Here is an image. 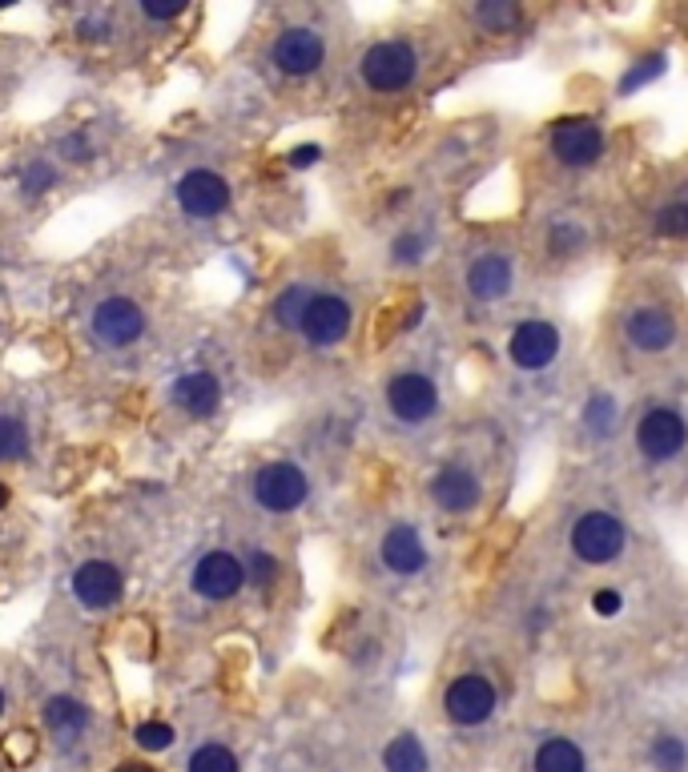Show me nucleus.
I'll return each mask as SVG.
<instances>
[{
  "label": "nucleus",
  "mask_w": 688,
  "mask_h": 772,
  "mask_svg": "<svg viewBox=\"0 0 688 772\" xmlns=\"http://www.w3.org/2000/svg\"><path fill=\"white\" fill-rule=\"evenodd\" d=\"M645 761L652 772H688V736L672 729L652 732V741L645 749Z\"/></svg>",
  "instance_id": "nucleus-27"
},
{
  "label": "nucleus",
  "mask_w": 688,
  "mask_h": 772,
  "mask_svg": "<svg viewBox=\"0 0 688 772\" xmlns=\"http://www.w3.org/2000/svg\"><path fill=\"white\" fill-rule=\"evenodd\" d=\"M588 612H592V620H604V624L620 620L628 612L625 588L620 583H596L592 592H588Z\"/></svg>",
  "instance_id": "nucleus-31"
},
{
  "label": "nucleus",
  "mask_w": 688,
  "mask_h": 772,
  "mask_svg": "<svg viewBox=\"0 0 688 772\" xmlns=\"http://www.w3.org/2000/svg\"><path fill=\"white\" fill-rule=\"evenodd\" d=\"M531 772H588V752L572 736L551 732L531 749Z\"/></svg>",
  "instance_id": "nucleus-25"
},
{
  "label": "nucleus",
  "mask_w": 688,
  "mask_h": 772,
  "mask_svg": "<svg viewBox=\"0 0 688 772\" xmlns=\"http://www.w3.org/2000/svg\"><path fill=\"white\" fill-rule=\"evenodd\" d=\"M133 741L146 752H166V749H173V729L170 724H161V720H146V724H138Z\"/></svg>",
  "instance_id": "nucleus-36"
},
{
  "label": "nucleus",
  "mask_w": 688,
  "mask_h": 772,
  "mask_svg": "<svg viewBox=\"0 0 688 772\" xmlns=\"http://www.w3.org/2000/svg\"><path fill=\"white\" fill-rule=\"evenodd\" d=\"M77 32H81V41H109V21L106 17H81L77 21Z\"/></svg>",
  "instance_id": "nucleus-40"
},
{
  "label": "nucleus",
  "mask_w": 688,
  "mask_h": 772,
  "mask_svg": "<svg viewBox=\"0 0 688 772\" xmlns=\"http://www.w3.org/2000/svg\"><path fill=\"white\" fill-rule=\"evenodd\" d=\"M117 772H158V769H149V764H121Z\"/></svg>",
  "instance_id": "nucleus-41"
},
{
  "label": "nucleus",
  "mask_w": 688,
  "mask_h": 772,
  "mask_svg": "<svg viewBox=\"0 0 688 772\" xmlns=\"http://www.w3.org/2000/svg\"><path fill=\"white\" fill-rule=\"evenodd\" d=\"M608 339L616 354L636 371L677 359V350L685 347V307L677 287L665 278L628 282L608 310Z\"/></svg>",
  "instance_id": "nucleus-1"
},
{
  "label": "nucleus",
  "mask_w": 688,
  "mask_h": 772,
  "mask_svg": "<svg viewBox=\"0 0 688 772\" xmlns=\"http://www.w3.org/2000/svg\"><path fill=\"white\" fill-rule=\"evenodd\" d=\"M431 508L447 519H476L488 508V471L471 455H451L427 479Z\"/></svg>",
  "instance_id": "nucleus-9"
},
{
  "label": "nucleus",
  "mask_w": 688,
  "mask_h": 772,
  "mask_svg": "<svg viewBox=\"0 0 688 772\" xmlns=\"http://www.w3.org/2000/svg\"><path fill=\"white\" fill-rule=\"evenodd\" d=\"M467 21L483 37H524V29L531 24V9L519 0H479L467 9Z\"/></svg>",
  "instance_id": "nucleus-24"
},
{
  "label": "nucleus",
  "mask_w": 688,
  "mask_h": 772,
  "mask_svg": "<svg viewBox=\"0 0 688 772\" xmlns=\"http://www.w3.org/2000/svg\"><path fill=\"white\" fill-rule=\"evenodd\" d=\"M672 69V53H668L665 44H648L640 53H632L625 64H620V73L612 81V101H632L640 97L645 89L660 86Z\"/></svg>",
  "instance_id": "nucleus-20"
},
{
  "label": "nucleus",
  "mask_w": 688,
  "mask_h": 772,
  "mask_svg": "<svg viewBox=\"0 0 688 772\" xmlns=\"http://www.w3.org/2000/svg\"><path fill=\"white\" fill-rule=\"evenodd\" d=\"M645 230L652 242L660 245H685L688 242V186L668 190L665 198H657V205L648 210Z\"/></svg>",
  "instance_id": "nucleus-22"
},
{
  "label": "nucleus",
  "mask_w": 688,
  "mask_h": 772,
  "mask_svg": "<svg viewBox=\"0 0 688 772\" xmlns=\"http://www.w3.org/2000/svg\"><path fill=\"white\" fill-rule=\"evenodd\" d=\"M318 161H322V146H315V141H307V146H295L287 153L290 170H310V166H318Z\"/></svg>",
  "instance_id": "nucleus-39"
},
{
  "label": "nucleus",
  "mask_w": 688,
  "mask_h": 772,
  "mask_svg": "<svg viewBox=\"0 0 688 772\" xmlns=\"http://www.w3.org/2000/svg\"><path fill=\"white\" fill-rule=\"evenodd\" d=\"M89 330L93 339L109 350L133 347V342L146 334V310L133 302V298H106L101 307L89 318Z\"/></svg>",
  "instance_id": "nucleus-16"
},
{
  "label": "nucleus",
  "mask_w": 688,
  "mask_h": 772,
  "mask_svg": "<svg viewBox=\"0 0 688 772\" xmlns=\"http://www.w3.org/2000/svg\"><path fill=\"white\" fill-rule=\"evenodd\" d=\"M350 327H355V307H350L347 298L330 294V290H318L315 302H310L307 314H302L298 334H302L315 350H330L347 339Z\"/></svg>",
  "instance_id": "nucleus-14"
},
{
  "label": "nucleus",
  "mask_w": 688,
  "mask_h": 772,
  "mask_svg": "<svg viewBox=\"0 0 688 772\" xmlns=\"http://www.w3.org/2000/svg\"><path fill=\"white\" fill-rule=\"evenodd\" d=\"M596 250H600V222L580 205H551L531 225V258L544 270L568 274L576 265L592 262Z\"/></svg>",
  "instance_id": "nucleus-5"
},
{
  "label": "nucleus",
  "mask_w": 688,
  "mask_h": 772,
  "mask_svg": "<svg viewBox=\"0 0 688 772\" xmlns=\"http://www.w3.org/2000/svg\"><path fill=\"white\" fill-rule=\"evenodd\" d=\"M250 491H255V503L262 511H270V515H290V511H298L310 499V479L298 463L278 459V463L258 467Z\"/></svg>",
  "instance_id": "nucleus-13"
},
{
  "label": "nucleus",
  "mask_w": 688,
  "mask_h": 772,
  "mask_svg": "<svg viewBox=\"0 0 688 772\" xmlns=\"http://www.w3.org/2000/svg\"><path fill=\"white\" fill-rule=\"evenodd\" d=\"M178 205L186 218H218L230 210V181L213 170H190L178 181Z\"/></svg>",
  "instance_id": "nucleus-19"
},
{
  "label": "nucleus",
  "mask_w": 688,
  "mask_h": 772,
  "mask_svg": "<svg viewBox=\"0 0 688 772\" xmlns=\"http://www.w3.org/2000/svg\"><path fill=\"white\" fill-rule=\"evenodd\" d=\"M318 290L307 287V282H290L282 294L275 298V322L282 330H298L302 327V314H307V307L315 302Z\"/></svg>",
  "instance_id": "nucleus-30"
},
{
  "label": "nucleus",
  "mask_w": 688,
  "mask_h": 772,
  "mask_svg": "<svg viewBox=\"0 0 688 772\" xmlns=\"http://www.w3.org/2000/svg\"><path fill=\"white\" fill-rule=\"evenodd\" d=\"M382 769L387 772H431V756L427 744L415 732H399L395 741H387L382 749Z\"/></svg>",
  "instance_id": "nucleus-29"
},
{
  "label": "nucleus",
  "mask_w": 688,
  "mask_h": 772,
  "mask_svg": "<svg viewBox=\"0 0 688 772\" xmlns=\"http://www.w3.org/2000/svg\"><path fill=\"white\" fill-rule=\"evenodd\" d=\"M628 399L616 391L612 382H592L572 407V439L580 451H612L625 443L628 434Z\"/></svg>",
  "instance_id": "nucleus-8"
},
{
  "label": "nucleus",
  "mask_w": 688,
  "mask_h": 772,
  "mask_svg": "<svg viewBox=\"0 0 688 772\" xmlns=\"http://www.w3.org/2000/svg\"><path fill=\"white\" fill-rule=\"evenodd\" d=\"M4 503H9V491H4V487H0V508H4Z\"/></svg>",
  "instance_id": "nucleus-42"
},
{
  "label": "nucleus",
  "mask_w": 688,
  "mask_h": 772,
  "mask_svg": "<svg viewBox=\"0 0 688 772\" xmlns=\"http://www.w3.org/2000/svg\"><path fill=\"white\" fill-rule=\"evenodd\" d=\"M524 265H528V254H524L519 242L483 238L463 258V270H459V290H463L467 307L499 310L508 307V302H516L519 287H524Z\"/></svg>",
  "instance_id": "nucleus-4"
},
{
  "label": "nucleus",
  "mask_w": 688,
  "mask_h": 772,
  "mask_svg": "<svg viewBox=\"0 0 688 772\" xmlns=\"http://www.w3.org/2000/svg\"><path fill=\"white\" fill-rule=\"evenodd\" d=\"M44 724H49V732H53L61 744H73L77 736L89 729V709L77 696L57 692V696L44 700Z\"/></svg>",
  "instance_id": "nucleus-26"
},
{
  "label": "nucleus",
  "mask_w": 688,
  "mask_h": 772,
  "mask_svg": "<svg viewBox=\"0 0 688 772\" xmlns=\"http://www.w3.org/2000/svg\"><path fill=\"white\" fill-rule=\"evenodd\" d=\"M379 563L395 580H415L431 568V548L415 523H391L379 540Z\"/></svg>",
  "instance_id": "nucleus-15"
},
{
  "label": "nucleus",
  "mask_w": 688,
  "mask_h": 772,
  "mask_svg": "<svg viewBox=\"0 0 688 772\" xmlns=\"http://www.w3.org/2000/svg\"><path fill=\"white\" fill-rule=\"evenodd\" d=\"M625 443L636 463L652 475L677 471L688 459V407L677 399H648L628 419Z\"/></svg>",
  "instance_id": "nucleus-3"
},
{
  "label": "nucleus",
  "mask_w": 688,
  "mask_h": 772,
  "mask_svg": "<svg viewBox=\"0 0 688 772\" xmlns=\"http://www.w3.org/2000/svg\"><path fill=\"white\" fill-rule=\"evenodd\" d=\"M186 772H238V756L226 744H201L186 764Z\"/></svg>",
  "instance_id": "nucleus-33"
},
{
  "label": "nucleus",
  "mask_w": 688,
  "mask_h": 772,
  "mask_svg": "<svg viewBox=\"0 0 688 772\" xmlns=\"http://www.w3.org/2000/svg\"><path fill=\"white\" fill-rule=\"evenodd\" d=\"M121 592H126V575H121V568L109 560H89L73 572V595L81 608H89V612L113 608V603L121 600Z\"/></svg>",
  "instance_id": "nucleus-21"
},
{
  "label": "nucleus",
  "mask_w": 688,
  "mask_h": 772,
  "mask_svg": "<svg viewBox=\"0 0 688 772\" xmlns=\"http://www.w3.org/2000/svg\"><path fill=\"white\" fill-rule=\"evenodd\" d=\"M419 49L411 41H402V37H387V41H375L359 61V77L362 86L371 89L379 97H395V93H407V89L419 81Z\"/></svg>",
  "instance_id": "nucleus-11"
},
{
  "label": "nucleus",
  "mask_w": 688,
  "mask_h": 772,
  "mask_svg": "<svg viewBox=\"0 0 688 772\" xmlns=\"http://www.w3.org/2000/svg\"><path fill=\"white\" fill-rule=\"evenodd\" d=\"M170 399H173V407L186 411L190 419H210V414H218V407H222V382L210 371L178 374L170 387Z\"/></svg>",
  "instance_id": "nucleus-23"
},
{
  "label": "nucleus",
  "mask_w": 688,
  "mask_h": 772,
  "mask_svg": "<svg viewBox=\"0 0 688 772\" xmlns=\"http://www.w3.org/2000/svg\"><path fill=\"white\" fill-rule=\"evenodd\" d=\"M612 153V129L596 113H560L544 126V158L564 178L596 173Z\"/></svg>",
  "instance_id": "nucleus-6"
},
{
  "label": "nucleus",
  "mask_w": 688,
  "mask_h": 772,
  "mask_svg": "<svg viewBox=\"0 0 688 772\" xmlns=\"http://www.w3.org/2000/svg\"><path fill=\"white\" fill-rule=\"evenodd\" d=\"M190 588L210 603H226L246 588V563L230 551H206L190 572Z\"/></svg>",
  "instance_id": "nucleus-17"
},
{
  "label": "nucleus",
  "mask_w": 688,
  "mask_h": 772,
  "mask_svg": "<svg viewBox=\"0 0 688 772\" xmlns=\"http://www.w3.org/2000/svg\"><path fill=\"white\" fill-rule=\"evenodd\" d=\"M61 158L64 161H77V166H86L89 158H93V146H89V133L86 129H77V133H69V138H61Z\"/></svg>",
  "instance_id": "nucleus-37"
},
{
  "label": "nucleus",
  "mask_w": 688,
  "mask_h": 772,
  "mask_svg": "<svg viewBox=\"0 0 688 772\" xmlns=\"http://www.w3.org/2000/svg\"><path fill=\"white\" fill-rule=\"evenodd\" d=\"M141 12L149 21H173L186 12V0H141Z\"/></svg>",
  "instance_id": "nucleus-38"
},
{
  "label": "nucleus",
  "mask_w": 688,
  "mask_h": 772,
  "mask_svg": "<svg viewBox=\"0 0 688 772\" xmlns=\"http://www.w3.org/2000/svg\"><path fill=\"white\" fill-rule=\"evenodd\" d=\"M270 57H275V64L287 77H310L327 64V41L315 29H307V24H295V29L278 32Z\"/></svg>",
  "instance_id": "nucleus-18"
},
{
  "label": "nucleus",
  "mask_w": 688,
  "mask_h": 772,
  "mask_svg": "<svg viewBox=\"0 0 688 772\" xmlns=\"http://www.w3.org/2000/svg\"><path fill=\"white\" fill-rule=\"evenodd\" d=\"M29 451V427L17 414H0V463H17Z\"/></svg>",
  "instance_id": "nucleus-32"
},
{
  "label": "nucleus",
  "mask_w": 688,
  "mask_h": 772,
  "mask_svg": "<svg viewBox=\"0 0 688 772\" xmlns=\"http://www.w3.org/2000/svg\"><path fill=\"white\" fill-rule=\"evenodd\" d=\"M382 399H387V414L395 423L419 431V427H431L443 414V382L431 371L411 367V371H399L387 379Z\"/></svg>",
  "instance_id": "nucleus-10"
},
{
  "label": "nucleus",
  "mask_w": 688,
  "mask_h": 772,
  "mask_svg": "<svg viewBox=\"0 0 688 772\" xmlns=\"http://www.w3.org/2000/svg\"><path fill=\"white\" fill-rule=\"evenodd\" d=\"M0 712H4V692H0Z\"/></svg>",
  "instance_id": "nucleus-43"
},
{
  "label": "nucleus",
  "mask_w": 688,
  "mask_h": 772,
  "mask_svg": "<svg viewBox=\"0 0 688 772\" xmlns=\"http://www.w3.org/2000/svg\"><path fill=\"white\" fill-rule=\"evenodd\" d=\"M564 551L580 568H612L632 551V523L620 508L608 503H588L568 519L564 531Z\"/></svg>",
  "instance_id": "nucleus-7"
},
{
  "label": "nucleus",
  "mask_w": 688,
  "mask_h": 772,
  "mask_svg": "<svg viewBox=\"0 0 688 772\" xmlns=\"http://www.w3.org/2000/svg\"><path fill=\"white\" fill-rule=\"evenodd\" d=\"M57 166L53 161H32V166H24L21 173V193L24 198H41V193H49L57 186Z\"/></svg>",
  "instance_id": "nucleus-34"
},
{
  "label": "nucleus",
  "mask_w": 688,
  "mask_h": 772,
  "mask_svg": "<svg viewBox=\"0 0 688 772\" xmlns=\"http://www.w3.org/2000/svg\"><path fill=\"white\" fill-rule=\"evenodd\" d=\"M431 250H435L431 230H427V225H411V230L395 233L387 258H391V265H399V270H419V265L431 258Z\"/></svg>",
  "instance_id": "nucleus-28"
},
{
  "label": "nucleus",
  "mask_w": 688,
  "mask_h": 772,
  "mask_svg": "<svg viewBox=\"0 0 688 772\" xmlns=\"http://www.w3.org/2000/svg\"><path fill=\"white\" fill-rule=\"evenodd\" d=\"M503 367L516 374V382H548L564 371V362L572 354V330L556 314H519L503 334Z\"/></svg>",
  "instance_id": "nucleus-2"
},
{
  "label": "nucleus",
  "mask_w": 688,
  "mask_h": 772,
  "mask_svg": "<svg viewBox=\"0 0 688 772\" xmlns=\"http://www.w3.org/2000/svg\"><path fill=\"white\" fill-rule=\"evenodd\" d=\"M278 580V560L266 548H250V563H246V583L270 588Z\"/></svg>",
  "instance_id": "nucleus-35"
},
{
  "label": "nucleus",
  "mask_w": 688,
  "mask_h": 772,
  "mask_svg": "<svg viewBox=\"0 0 688 772\" xmlns=\"http://www.w3.org/2000/svg\"><path fill=\"white\" fill-rule=\"evenodd\" d=\"M496 712H499V684L488 676V672L467 668V672L447 680L443 716L451 720L456 729H483Z\"/></svg>",
  "instance_id": "nucleus-12"
}]
</instances>
